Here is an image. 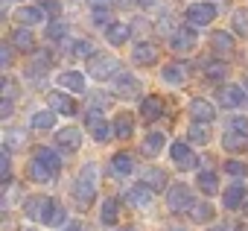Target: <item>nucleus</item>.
Wrapping results in <instances>:
<instances>
[{
	"label": "nucleus",
	"instance_id": "obj_1",
	"mask_svg": "<svg viewBox=\"0 0 248 231\" xmlns=\"http://www.w3.org/2000/svg\"><path fill=\"white\" fill-rule=\"evenodd\" d=\"M24 214L30 219L47 222V225H62L64 222V208L50 196H30L27 205H24Z\"/></svg>",
	"mask_w": 248,
	"mask_h": 231
},
{
	"label": "nucleus",
	"instance_id": "obj_2",
	"mask_svg": "<svg viewBox=\"0 0 248 231\" xmlns=\"http://www.w3.org/2000/svg\"><path fill=\"white\" fill-rule=\"evenodd\" d=\"M93 196H96V164H85L82 173H79V179H76V184H73L76 208H82V211L91 208Z\"/></svg>",
	"mask_w": 248,
	"mask_h": 231
},
{
	"label": "nucleus",
	"instance_id": "obj_3",
	"mask_svg": "<svg viewBox=\"0 0 248 231\" xmlns=\"http://www.w3.org/2000/svg\"><path fill=\"white\" fill-rule=\"evenodd\" d=\"M88 70H91V76L93 79H111V76H117V70H120V59L117 56H111V53H93L91 56V62H88Z\"/></svg>",
	"mask_w": 248,
	"mask_h": 231
},
{
	"label": "nucleus",
	"instance_id": "obj_4",
	"mask_svg": "<svg viewBox=\"0 0 248 231\" xmlns=\"http://www.w3.org/2000/svg\"><path fill=\"white\" fill-rule=\"evenodd\" d=\"M167 205L172 214H187L196 208V199H193V190L187 184H172L170 193H167Z\"/></svg>",
	"mask_w": 248,
	"mask_h": 231
},
{
	"label": "nucleus",
	"instance_id": "obj_5",
	"mask_svg": "<svg viewBox=\"0 0 248 231\" xmlns=\"http://www.w3.org/2000/svg\"><path fill=\"white\" fill-rule=\"evenodd\" d=\"M196 44H199V35H196L190 27L175 30L172 38H170V47H172L175 53H190V50H196Z\"/></svg>",
	"mask_w": 248,
	"mask_h": 231
},
{
	"label": "nucleus",
	"instance_id": "obj_6",
	"mask_svg": "<svg viewBox=\"0 0 248 231\" xmlns=\"http://www.w3.org/2000/svg\"><path fill=\"white\" fill-rule=\"evenodd\" d=\"M170 155H172V161H175V167L178 170H193V167H199V155L187 147V144H172V149H170Z\"/></svg>",
	"mask_w": 248,
	"mask_h": 231
},
{
	"label": "nucleus",
	"instance_id": "obj_7",
	"mask_svg": "<svg viewBox=\"0 0 248 231\" xmlns=\"http://www.w3.org/2000/svg\"><path fill=\"white\" fill-rule=\"evenodd\" d=\"M216 18V6L213 3H190L187 6V21L196 24V27H204Z\"/></svg>",
	"mask_w": 248,
	"mask_h": 231
},
{
	"label": "nucleus",
	"instance_id": "obj_8",
	"mask_svg": "<svg viewBox=\"0 0 248 231\" xmlns=\"http://www.w3.org/2000/svg\"><path fill=\"white\" fill-rule=\"evenodd\" d=\"M88 129H91L93 141H99V144H105V141L111 138V132H114V126H108V123L102 120V114H99L96 108L88 111Z\"/></svg>",
	"mask_w": 248,
	"mask_h": 231
},
{
	"label": "nucleus",
	"instance_id": "obj_9",
	"mask_svg": "<svg viewBox=\"0 0 248 231\" xmlns=\"http://www.w3.org/2000/svg\"><path fill=\"white\" fill-rule=\"evenodd\" d=\"M47 102H50V111H56V114H64V117H73V114L79 111L76 99H70L67 94H59V91H53V94L47 97Z\"/></svg>",
	"mask_w": 248,
	"mask_h": 231
},
{
	"label": "nucleus",
	"instance_id": "obj_10",
	"mask_svg": "<svg viewBox=\"0 0 248 231\" xmlns=\"http://www.w3.org/2000/svg\"><path fill=\"white\" fill-rule=\"evenodd\" d=\"M138 79L132 76V73H120L117 76V82H114V94L120 97V99H135L138 97Z\"/></svg>",
	"mask_w": 248,
	"mask_h": 231
},
{
	"label": "nucleus",
	"instance_id": "obj_11",
	"mask_svg": "<svg viewBox=\"0 0 248 231\" xmlns=\"http://www.w3.org/2000/svg\"><path fill=\"white\" fill-rule=\"evenodd\" d=\"M190 114H193V120H196V123H213L216 108H213L207 99L196 97V99H190Z\"/></svg>",
	"mask_w": 248,
	"mask_h": 231
},
{
	"label": "nucleus",
	"instance_id": "obj_12",
	"mask_svg": "<svg viewBox=\"0 0 248 231\" xmlns=\"http://www.w3.org/2000/svg\"><path fill=\"white\" fill-rule=\"evenodd\" d=\"M167 182H170V179H167V173H164V170H158V167H146V170H140V184H146L152 193H155V190H164V187H167Z\"/></svg>",
	"mask_w": 248,
	"mask_h": 231
},
{
	"label": "nucleus",
	"instance_id": "obj_13",
	"mask_svg": "<svg viewBox=\"0 0 248 231\" xmlns=\"http://www.w3.org/2000/svg\"><path fill=\"white\" fill-rule=\"evenodd\" d=\"M158 56H161V50L155 44H146V41L135 44V50H132V59L138 65H158Z\"/></svg>",
	"mask_w": 248,
	"mask_h": 231
},
{
	"label": "nucleus",
	"instance_id": "obj_14",
	"mask_svg": "<svg viewBox=\"0 0 248 231\" xmlns=\"http://www.w3.org/2000/svg\"><path fill=\"white\" fill-rule=\"evenodd\" d=\"M219 102H222L225 108H239V105L245 102V91L236 88V85H222V88H219Z\"/></svg>",
	"mask_w": 248,
	"mask_h": 231
},
{
	"label": "nucleus",
	"instance_id": "obj_15",
	"mask_svg": "<svg viewBox=\"0 0 248 231\" xmlns=\"http://www.w3.org/2000/svg\"><path fill=\"white\" fill-rule=\"evenodd\" d=\"M245 196H248L245 184H242V182H236V184H231V187L225 190V196H222V205H225L228 211H236V208H242Z\"/></svg>",
	"mask_w": 248,
	"mask_h": 231
},
{
	"label": "nucleus",
	"instance_id": "obj_16",
	"mask_svg": "<svg viewBox=\"0 0 248 231\" xmlns=\"http://www.w3.org/2000/svg\"><path fill=\"white\" fill-rule=\"evenodd\" d=\"M161 114H164V99L161 97H146L143 99V105H140V117L146 120V123H152V120H158L161 117Z\"/></svg>",
	"mask_w": 248,
	"mask_h": 231
},
{
	"label": "nucleus",
	"instance_id": "obj_17",
	"mask_svg": "<svg viewBox=\"0 0 248 231\" xmlns=\"http://www.w3.org/2000/svg\"><path fill=\"white\" fill-rule=\"evenodd\" d=\"M187 76H190V65L187 62H172V65L164 67V82H170V85H181Z\"/></svg>",
	"mask_w": 248,
	"mask_h": 231
},
{
	"label": "nucleus",
	"instance_id": "obj_18",
	"mask_svg": "<svg viewBox=\"0 0 248 231\" xmlns=\"http://www.w3.org/2000/svg\"><path fill=\"white\" fill-rule=\"evenodd\" d=\"M56 144L62 147V149H67V152H76L79 147H82V132L79 129H62L59 135H56Z\"/></svg>",
	"mask_w": 248,
	"mask_h": 231
},
{
	"label": "nucleus",
	"instance_id": "obj_19",
	"mask_svg": "<svg viewBox=\"0 0 248 231\" xmlns=\"http://www.w3.org/2000/svg\"><path fill=\"white\" fill-rule=\"evenodd\" d=\"M32 155H35V161H41L53 176H59V170H62V158H59L53 149H47V147H35V152H32Z\"/></svg>",
	"mask_w": 248,
	"mask_h": 231
},
{
	"label": "nucleus",
	"instance_id": "obj_20",
	"mask_svg": "<svg viewBox=\"0 0 248 231\" xmlns=\"http://www.w3.org/2000/svg\"><path fill=\"white\" fill-rule=\"evenodd\" d=\"M132 132H135V117L129 111H120L114 117V135L117 138H132Z\"/></svg>",
	"mask_w": 248,
	"mask_h": 231
},
{
	"label": "nucleus",
	"instance_id": "obj_21",
	"mask_svg": "<svg viewBox=\"0 0 248 231\" xmlns=\"http://www.w3.org/2000/svg\"><path fill=\"white\" fill-rule=\"evenodd\" d=\"M126 202H129L132 208H146V205L152 202V190H149L146 184H138V187H132V190L126 193Z\"/></svg>",
	"mask_w": 248,
	"mask_h": 231
},
{
	"label": "nucleus",
	"instance_id": "obj_22",
	"mask_svg": "<svg viewBox=\"0 0 248 231\" xmlns=\"http://www.w3.org/2000/svg\"><path fill=\"white\" fill-rule=\"evenodd\" d=\"M105 35H108V44H126L129 41V35H132V27L129 24H111L108 30H105Z\"/></svg>",
	"mask_w": 248,
	"mask_h": 231
},
{
	"label": "nucleus",
	"instance_id": "obj_23",
	"mask_svg": "<svg viewBox=\"0 0 248 231\" xmlns=\"http://www.w3.org/2000/svg\"><path fill=\"white\" fill-rule=\"evenodd\" d=\"M59 85L67 88V91H73V94H82V91H85V76L76 73V70H67V73L59 76Z\"/></svg>",
	"mask_w": 248,
	"mask_h": 231
},
{
	"label": "nucleus",
	"instance_id": "obj_24",
	"mask_svg": "<svg viewBox=\"0 0 248 231\" xmlns=\"http://www.w3.org/2000/svg\"><path fill=\"white\" fill-rule=\"evenodd\" d=\"M111 170H114V176H129V173L135 170L132 155H129V152H117V155L111 158Z\"/></svg>",
	"mask_w": 248,
	"mask_h": 231
},
{
	"label": "nucleus",
	"instance_id": "obj_25",
	"mask_svg": "<svg viewBox=\"0 0 248 231\" xmlns=\"http://www.w3.org/2000/svg\"><path fill=\"white\" fill-rule=\"evenodd\" d=\"M12 44H15L18 50H24V53H32V50H35V38H32V33L24 30V27L12 33Z\"/></svg>",
	"mask_w": 248,
	"mask_h": 231
},
{
	"label": "nucleus",
	"instance_id": "obj_26",
	"mask_svg": "<svg viewBox=\"0 0 248 231\" xmlns=\"http://www.w3.org/2000/svg\"><path fill=\"white\" fill-rule=\"evenodd\" d=\"M210 47H213L216 53H222V56H231V53H233V38H231L228 33H213V35H210Z\"/></svg>",
	"mask_w": 248,
	"mask_h": 231
},
{
	"label": "nucleus",
	"instance_id": "obj_27",
	"mask_svg": "<svg viewBox=\"0 0 248 231\" xmlns=\"http://www.w3.org/2000/svg\"><path fill=\"white\" fill-rule=\"evenodd\" d=\"M27 173H30V179H32V182H38V184H47V182H53V179H56V176H53L41 161H35V158L30 161V170H27Z\"/></svg>",
	"mask_w": 248,
	"mask_h": 231
},
{
	"label": "nucleus",
	"instance_id": "obj_28",
	"mask_svg": "<svg viewBox=\"0 0 248 231\" xmlns=\"http://www.w3.org/2000/svg\"><path fill=\"white\" fill-rule=\"evenodd\" d=\"M196 182H199V190L207 193V196H213V193L219 190V182H216V173H213V170H202Z\"/></svg>",
	"mask_w": 248,
	"mask_h": 231
},
{
	"label": "nucleus",
	"instance_id": "obj_29",
	"mask_svg": "<svg viewBox=\"0 0 248 231\" xmlns=\"http://www.w3.org/2000/svg\"><path fill=\"white\" fill-rule=\"evenodd\" d=\"M222 147H225L228 152H242V149L248 147V138L239 135V132H228V135L222 138Z\"/></svg>",
	"mask_w": 248,
	"mask_h": 231
},
{
	"label": "nucleus",
	"instance_id": "obj_30",
	"mask_svg": "<svg viewBox=\"0 0 248 231\" xmlns=\"http://www.w3.org/2000/svg\"><path fill=\"white\" fill-rule=\"evenodd\" d=\"M231 27H233L236 35L248 38V9H233V15H231Z\"/></svg>",
	"mask_w": 248,
	"mask_h": 231
},
{
	"label": "nucleus",
	"instance_id": "obj_31",
	"mask_svg": "<svg viewBox=\"0 0 248 231\" xmlns=\"http://www.w3.org/2000/svg\"><path fill=\"white\" fill-rule=\"evenodd\" d=\"M53 123H56V111H35L32 114V129H38V132L53 129Z\"/></svg>",
	"mask_w": 248,
	"mask_h": 231
},
{
	"label": "nucleus",
	"instance_id": "obj_32",
	"mask_svg": "<svg viewBox=\"0 0 248 231\" xmlns=\"http://www.w3.org/2000/svg\"><path fill=\"white\" fill-rule=\"evenodd\" d=\"M187 135H190L193 144H207L210 141V123H193L187 129Z\"/></svg>",
	"mask_w": 248,
	"mask_h": 231
},
{
	"label": "nucleus",
	"instance_id": "obj_33",
	"mask_svg": "<svg viewBox=\"0 0 248 231\" xmlns=\"http://www.w3.org/2000/svg\"><path fill=\"white\" fill-rule=\"evenodd\" d=\"M146 155H158L161 149H164V132H149V138L143 141V147H140Z\"/></svg>",
	"mask_w": 248,
	"mask_h": 231
},
{
	"label": "nucleus",
	"instance_id": "obj_34",
	"mask_svg": "<svg viewBox=\"0 0 248 231\" xmlns=\"http://www.w3.org/2000/svg\"><path fill=\"white\" fill-rule=\"evenodd\" d=\"M117 216H120V202L111 196V199H105V202H102V222H105V225H114V222H117Z\"/></svg>",
	"mask_w": 248,
	"mask_h": 231
},
{
	"label": "nucleus",
	"instance_id": "obj_35",
	"mask_svg": "<svg viewBox=\"0 0 248 231\" xmlns=\"http://www.w3.org/2000/svg\"><path fill=\"white\" fill-rule=\"evenodd\" d=\"M225 73H228V65L225 62H216V59H207L204 62V76L207 79H225Z\"/></svg>",
	"mask_w": 248,
	"mask_h": 231
},
{
	"label": "nucleus",
	"instance_id": "obj_36",
	"mask_svg": "<svg viewBox=\"0 0 248 231\" xmlns=\"http://www.w3.org/2000/svg\"><path fill=\"white\" fill-rule=\"evenodd\" d=\"M21 24H27V27H32V24H38L41 18H44V12L41 9H35V6H27V9H18V15H15Z\"/></svg>",
	"mask_w": 248,
	"mask_h": 231
},
{
	"label": "nucleus",
	"instance_id": "obj_37",
	"mask_svg": "<svg viewBox=\"0 0 248 231\" xmlns=\"http://www.w3.org/2000/svg\"><path fill=\"white\" fill-rule=\"evenodd\" d=\"M190 216H193L196 222H210V219H213V205H210V202H196V208L190 211Z\"/></svg>",
	"mask_w": 248,
	"mask_h": 231
},
{
	"label": "nucleus",
	"instance_id": "obj_38",
	"mask_svg": "<svg viewBox=\"0 0 248 231\" xmlns=\"http://www.w3.org/2000/svg\"><path fill=\"white\" fill-rule=\"evenodd\" d=\"M225 173H228V176H233V179H245V176H248V164H242V161L231 158V161L225 164Z\"/></svg>",
	"mask_w": 248,
	"mask_h": 231
},
{
	"label": "nucleus",
	"instance_id": "obj_39",
	"mask_svg": "<svg viewBox=\"0 0 248 231\" xmlns=\"http://www.w3.org/2000/svg\"><path fill=\"white\" fill-rule=\"evenodd\" d=\"M9 173H12V164H9V149H3V155H0V176H3V184H12V182H9Z\"/></svg>",
	"mask_w": 248,
	"mask_h": 231
},
{
	"label": "nucleus",
	"instance_id": "obj_40",
	"mask_svg": "<svg viewBox=\"0 0 248 231\" xmlns=\"http://www.w3.org/2000/svg\"><path fill=\"white\" fill-rule=\"evenodd\" d=\"M59 38H67V27L50 24V27H47V41H59Z\"/></svg>",
	"mask_w": 248,
	"mask_h": 231
},
{
	"label": "nucleus",
	"instance_id": "obj_41",
	"mask_svg": "<svg viewBox=\"0 0 248 231\" xmlns=\"http://www.w3.org/2000/svg\"><path fill=\"white\" fill-rule=\"evenodd\" d=\"M70 53L79 56V59H82V56H93V44H91V41H76V44L70 47Z\"/></svg>",
	"mask_w": 248,
	"mask_h": 231
},
{
	"label": "nucleus",
	"instance_id": "obj_42",
	"mask_svg": "<svg viewBox=\"0 0 248 231\" xmlns=\"http://www.w3.org/2000/svg\"><path fill=\"white\" fill-rule=\"evenodd\" d=\"M50 59H53V56H50L47 50H38V53L32 56V67H35V70H38V67H50Z\"/></svg>",
	"mask_w": 248,
	"mask_h": 231
},
{
	"label": "nucleus",
	"instance_id": "obj_43",
	"mask_svg": "<svg viewBox=\"0 0 248 231\" xmlns=\"http://www.w3.org/2000/svg\"><path fill=\"white\" fill-rule=\"evenodd\" d=\"M231 132L248 135V120H245V117H233V120H231Z\"/></svg>",
	"mask_w": 248,
	"mask_h": 231
},
{
	"label": "nucleus",
	"instance_id": "obj_44",
	"mask_svg": "<svg viewBox=\"0 0 248 231\" xmlns=\"http://www.w3.org/2000/svg\"><path fill=\"white\" fill-rule=\"evenodd\" d=\"M0 59H3V67H9V65H12V44H9V41L0 44Z\"/></svg>",
	"mask_w": 248,
	"mask_h": 231
},
{
	"label": "nucleus",
	"instance_id": "obj_45",
	"mask_svg": "<svg viewBox=\"0 0 248 231\" xmlns=\"http://www.w3.org/2000/svg\"><path fill=\"white\" fill-rule=\"evenodd\" d=\"M15 147H24L21 132H9V135H6V149H15Z\"/></svg>",
	"mask_w": 248,
	"mask_h": 231
},
{
	"label": "nucleus",
	"instance_id": "obj_46",
	"mask_svg": "<svg viewBox=\"0 0 248 231\" xmlns=\"http://www.w3.org/2000/svg\"><path fill=\"white\" fill-rule=\"evenodd\" d=\"M3 94H6L3 99H12V97H15V79H12V76L3 79Z\"/></svg>",
	"mask_w": 248,
	"mask_h": 231
},
{
	"label": "nucleus",
	"instance_id": "obj_47",
	"mask_svg": "<svg viewBox=\"0 0 248 231\" xmlns=\"http://www.w3.org/2000/svg\"><path fill=\"white\" fill-rule=\"evenodd\" d=\"M93 24H108V9H93Z\"/></svg>",
	"mask_w": 248,
	"mask_h": 231
},
{
	"label": "nucleus",
	"instance_id": "obj_48",
	"mask_svg": "<svg viewBox=\"0 0 248 231\" xmlns=\"http://www.w3.org/2000/svg\"><path fill=\"white\" fill-rule=\"evenodd\" d=\"M12 114V99H3V105H0V117H9Z\"/></svg>",
	"mask_w": 248,
	"mask_h": 231
},
{
	"label": "nucleus",
	"instance_id": "obj_49",
	"mask_svg": "<svg viewBox=\"0 0 248 231\" xmlns=\"http://www.w3.org/2000/svg\"><path fill=\"white\" fill-rule=\"evenodd\" d=\"M44 9H47L50 15H59V3H44Z\"/></svg>",
	"mask_w": 248,
	"mask_h": 231
},
{
	"label": "nucleus",
	"instance_id": "obj_50",
	"mask_svg": "<svg viewBox=\"0 0 248 231\" xmlns=\"http://www.w3.org/2000/svg\"><path fill=\"white\" fill-rule=\"evenodd\" d=\"M67 231H82V225H79V222H70V225H67Z\"/></svg>",
	"mask_w": 248,
	"mask_h": 231
},
{
	"label": "nucleus",
	"instance_id": "obj_51",
	"mask_svg": "<svg viewBox=\"0 0 248 231\" xmlns=\"http://www.w3.org/2000/svg\"><path fill=\"white\" fill-rule=\"evenodd\" d=\"M111 3H117V6H129L132 0H111Z\"/></svg>",
	"mask_w": 248,
	"mask_h": 231
},
{
	"label": "nucleus",
	"instance_id": "obj_52",
	"mask_svg": "<svg viewBox=\"0 0 248 231\" xmlns=\"http://www.w3.org/2000/svg\"><path fill=\"white\" fill-rule=\"evenodd\" d=\"M213 231H233L231 225H219V228H213Z\"/></svg>",
	"mask_w": 248,
	"mask_h": 231
},
{
	"label": "nucleus",
	"instance_id": "obj_53",
	"mask_svg": "<svg viewBox=\"0 0 248 231\" xmlns=\"http://www.w3.org/2000/svg\"><path fill=\"white\" fill-rule=\"evenodd\" d=\"M138 3H140V6H152V3H155V0H138Z\"/></svg>",
	"mask_w": 248,
	"mask_h": 231
},
{
	"label": "nucleus",
	"instance_id": "obj_54",
	"mask_svg": "<svg viewBox=\"0 0 248 231\" xmlns=\"http://www.w3.org/2000/svg\"><path fill=\"white\" fill-rule=\"evenodd\" d=\"M236 231H248V228H236Z\"/></svg>",
	"mask_w": 248,
	"mask_h": 231
},
{
	"label": "nucleus",
	"instance_id": "obj_55",
	"mask_svg": "<svg viewBox=\"0 0 248 231\" xmlns=\"http://www.w3.org/2000/svg\"><path fill=\"white\" fill-rule=\"evenodd\" d=\"M245 79H248V76H245Z\"/></svg>",
	"mask_w": 248,
	"mask_h": 231
},
{
	"label": "nucleus",
	"instance_id": "obj_56",
	"mask_svg": "<svg viewBox=\"0 0 248 231\" xmlns=\"http://www.w3.org/2000/svg\"><path fill=\"white\" fill-rule=\"evenodd\" d=\"M30 231H32V228H30Z\"/></svg>",
	"mask_w": 248,
	"mask_h": 231
}]
</instances>
